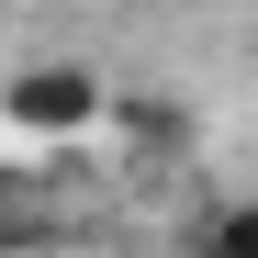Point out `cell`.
<instances>
[{
  "label": "cell",
  "mask_w": 258,
  "mask_h": 258,
  "mask_svg": "<svg viewBox=\"0 0 258 258\" xmlns=\"http://www.w3.org/2000/svg\"><path fill=\"white\" fill-rule=\"evenodd\" d=\"M90 112H101V90H90L79 68H45V79H23V90H12V123H23V135H79Z\"/></svg>",
  "instance_id": "6da1fadb"
}]
</instances>
